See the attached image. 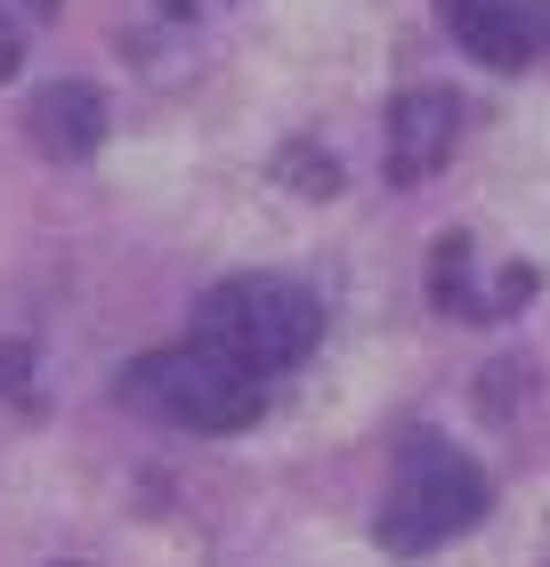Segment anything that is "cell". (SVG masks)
I'll list each match as a JSON object with an SVG mask.
<instances>
[{"mask_svg": "<svg viewBox=\"0 0 550 567\" xmlns=\"http://www.w3.org/2000/svg\"><path fill=\"white\" fill-rule=\"evenodd\" d=\"M0 398L24 405V414H41V381H33V349H17V341H0Z\"/></svg>", "mask_w": 550, "mask_h": 567, "instance_id": "cell-9", "label": "cell"}, {"mask_svg": "<svg viewBox=\"0 0 550 567\" xmlns=\"http://www.w3.org/2000/svg\"><path fill=\"white\" fill-rule=\"evenodd\" d=\"M486 503H494V486H486L478 462H469L461 446H445L437 430H413L373 535H381V551L413 559V551H437V544H454V535H469L486 519Z\"/></svg>", "mask_w": 550, "mask_h": 567, "instance_id": "cell-2", "label": "cell"}, {"mask_svg": "<svg viewBox=\"0 0 550 567\" xmlns=\"http://www.w3.org/2000/svg\"><path fill=\"white\" fill-rule=\"evenodd\" d=\"M17 65H24L17 58V33H0V82H17Z\"/></svg>", "mask_w": 550, "mask_h": 567, "instance_id": "cell-11", "label": "cell"}, {"mask_svg": "<svg viewBox=\"0 0 550 567\" xmlns=\"http://www.w3.org/2000/svg\"><path fill=\"white\" fill-rule=\"evenodd\" d=\"M542 567H550V559H542Z\"/></svg>", "mask_w": 550, "mask_h": 567, "instance_id": "cell-13", "label": "cell"}, {"mask_svg": "<svg viewBox=\"0 0 550 567\" xmlns=\"http://www.w3.org/2000/svg\"><path fill=\"white\" fill-rule=\"evenodd\" d=\"M276 178H283V187H292V195H308V203H324V195L340 187V163H332V154H324L316 138H292V146L276 154Z\"/></svg>", "mask_w": 550, "mask_h": 567, "instance_id": "cell-8", "label": "cell"}, {"mask_svg": "<svg viewBox=\"0 0 550 567\" xmlns=\"http://www.w3.org/2000/svg\"><path fill=\"white\" fill-rule=\"evenodd\" d=\"M437 17H445V33L494 73H518L542 49V17L527 0H437Z\"/></svg>", "mask_w": 550, "mask_h": 567, "instance_id": "cell-5", "label": "cell"}, {"mask_svg": "<svg viewBox=\"0 0 550 567\" xmlns=\"http://www.w3.org/2000/svg\"><path fill=\"white\" fill-rule=\"evenodd\" d=\"M461 146V97L437 82H413L388 97V187H422Z\"/></svg>", "mask_w": 550, "mask_h": 567, "instance_id": "cell-4", "label": "cell"}, {"mask_svg": "<svg viewBox=\"0 0 550 567\" xmlns=\"http://www.w3.org/2000/svg\"><path fill=\"white\" fill-rule=\"evenodd\" d=\"M187 341L235 357V365L259 373V381H276V373H292V365L316 357L324 300L308 292L300 276H227V284H211V292L195 300V332Z\"/></svg>", "mask_w": 550, "mask_h": 567, "instance_id": "cell-1", "label": "cell"}, {"mask_svg": "<svg viewBox=\"0 0 550 567\" xmlns=\"http://www.w3.org/2000/svg\"><path fill=\"white\" fill-rule=\"evenodd\" d=\"M469 244L461 227L454 236H437V268H429V300L445 308V317H486V292H469Z\"/></svg>", "mask_w": 550, "mask_h": 567, "instance_id": "cell-7", "label": "cell"}, {"mask_svg": "<svg viewBox=\"0 0 550 567\" xmlns=\"http://www.w3.org/2000/svg\"><path fill=\"white\" fill-rule=\"evenodd\" d=\"M122 398L154 422H178V430H203V437H235L268 414V381L243 373L235 357L203 349V341H178V349H154L122 373Z\"/></svg>", "mask_w": 550, "mask_h": 567, "instance_id": "cell-3", "label": "cell"}, {"mask_svg": "<svg viewBox=\"0 0 550 567\" xmlns=\"http://www.w3.org/2000/svg\"><path fill=\"white\" fill-rule=\"evenodd\" d=\"M17 17H58V0H9Z\"/></svg>", "mask_w": 550, "mask_h": 567, "instance_id": "cell-12", "label": "cell"}, {"mask_svg": "<svg viewBox=\"0 0 550 567\" xmlns=\"http://www.w3.org/2000/svg\"><path fill=\"white\" fill-rule=\"evenodd\" d=\"M24 138H33L49 163H90L106 146V97L90 82H41L24 97Z\"/></svg>", "mask_w": 550, "mask_h": 567, "instance_id": "cell-6", "label": "cell"}, {"mask_svg": "<svg viewBox=\"0 0 550 567\" xmlns=\"http://www.w3.org/2000/svg\"><path fill=\"white\" fill-rule=\"evenodd\" d=\"M527 292H535V268H510V276H502V292H494V317H510V308L527 300Z\"/></svg>", "mask_w": 550, "mask_h": 567, "instance_id": "cell-10", "label": "cell"}]
</instances>
